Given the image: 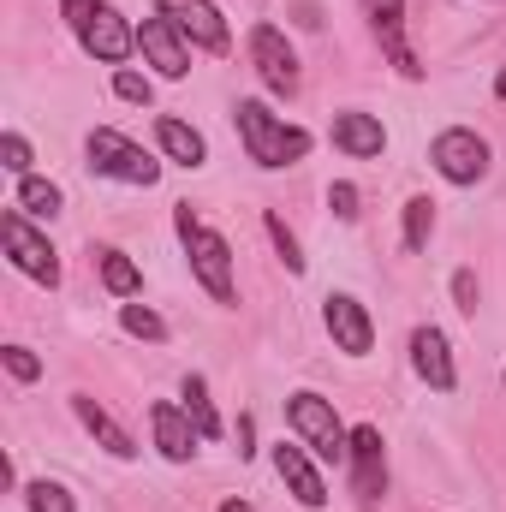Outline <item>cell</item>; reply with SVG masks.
<instances>
[{
	"label": "cell",
	"instance_id": "10",
	"mask_svg": "<svg viewBox=\"0 0 506 512\" xmlns=\"http://www.w3.org/2000/svg\"><path fill=\"white\" fill-rule=\"evenodd\" d=\"M346 465H352V501L358 507H381L387 501V441H381L376 423H358L352 429Z\"/></svg>",
	"mask_w": 506,
	"mask_h": 512
},
{
	"label": "cell",
	"instance_id": "28",
	"mask_svg": "<svg viewBox=\"0 0 506 512\" xmlns=\"http://www.w3.org/2000/svg\"><path fill=\"white\" fill-rule=\"evenodd\" d=\"M30 161H36V155H30V143H24V131H6V137H0V167H6L12 179H30Z\"/></svg>",
	"mask_w": 506,
	"mask_h": 512
},
{
	"label": "cell",
	"instance_id": "9",
	"mask_svg": "<svg viewBox=\"0 0 506 512\" xmlns=\"http://www.w3.org/2000/svg\"><path fill=\"white\" fill-rule=\"evenodd\" d=\"M251 66H256V78H262V90H274V96H298V84H304L298 54H292V42H286L280 24H256L251 30Z\"/></svg>",
	"mask_w": 506,
	"mask_h": 512
},
{
	"label": "cell",
	"instance_id": "4",
	"mask_svg": "<svg viewBox=\"0 0 506 512\" xmlns=\"http://www.w3.org/2000/svg\"><path fill=\"white\" fill-rule=\"evenodd\" d=\"M286 423H292V435H298V441H304L316 459H328V465H346V453H352V429L340 423L334 399H322V393L298 387V393H286Z\"/></svg>",
	"mask_w": 506,
	"mask_h": 512
},
{
	"label": "cell",
	"instance_id": "1",
	"mask_svg": "<svg viewBox=\"0 0 506 512\" xmlns=\"http://www.w3.org/2000/svg\"><path fill=\"white\" fill-rule=\"evenodd\" d=\"M233 126H239V143H245V155H251L256 167H268V173H280V167H298L304 155H310V131L304 126H286L268 102H256L245 96L239 108H233Z\"/></svg>",
	"mask_w": 506,
	"mask_h": 512
},
{
	"label": "cell",
	"instance_id": "30",
	"mask_svg": "<svg viewBox=\"0 0 506 512\" xmlns=\"http://www.w3.org/2000/svg\"><path fill=\"white\" fill-rule=\"evenodd\" d=\"M328 209H334L340 221H358V185H346V179H334V185H328Z\"/></svg>",
	"mask_w": 506,
	"mask_h": 512
},
{
	"label": "cell",
	"instance_id": "14",
	"mask_svg": "<svg viewBox=\"0 0 506 512\" xmlns=\"http://www.w3.org/2000/svg\"><path fill=\"white\" fill-rule=\"evenodd\" d=\"M364 18H370V30L381 36V54L399 66V78H423V60L405 42V0H364Z\"/></svg>",
	"mask_w": 506,
	"mask_h": 512
},
{
	"label": "cell",
	"instance_id": "21",
	"mask_svg": "<svg viewBox=\"0 0 506 512\" xmlns=\"http://www.w3.org/2000/svg\"><path fill=\"white\" fill-rule=\"evenodd\" d=\"M179 399H185L191 423L203 429V441H221V417H215V399H209V382H203V376H185V382H179Z\"/></svg>",
	"mask_w": 506,
	"mask_h": 512
},
{
	"label": "cell",
	"instance_id": "22",
	"mask_svg": "<svg viewBox=\"0 0 506 512\" xmlns=\"http://www.w3.org/2000/svg\"><path fill=\"white\" fill-rule=\"evenodd\" d=\"M96 256H102V286H108L114 298H131V292L143 286V268H137V262H131L126 251H114V245H102Z\"/></svg>",
	"mask_w": 506,
	"mask_h": 512
},
{
	"label": "cell",
	"instance_id": "26",
	"mask_svg": "<svg viewBox=\"0 0 506 512\" xmlns=\"http://www.w3.org/2000/svg\"><path fill=\"white\" fill-rule=\"evenodd\" d=\"M262 227H268V239H274V251H280V262H286V274H304V251H298V239H292V227L268 209L262 215Z\"/></svg>",
	"mask_w": 506,
	"mask_h": 512
},
{
	"label": "cell",
	"instance_id": "27",
	"mask_svg": "<svg viewBox=\"0 0 506 512\" xmlns=\"http://www.w3.org/2000/svg\"><path fill=\"white\" fill-rule=\"evenodd\" d=\"M114 96L131 102V108H149V102H155V84H149L137 66H120V72H114Z\"/></svg>",
	"mask_w": 506,
	"mask_h": 512
},
{
	"label": "cell",
	"instance_id": "6",
	"mask_svg": "<svg viewBox=\"0 0 506 512\" xmlns=\"http://www.w3.org/2000/svg\"><path fill=\"white\" fill-rule=\"evenodd\" d=\"M0 245H6V256H12V268L18 274H30L36 286H60V251L48 245V233H36L30 221H24V209H6L0 215Z\"/></svg>",
	"mask_w": 506,
	"mask_h": 512
},
{
	"label": "cell",
	"instance_id": "16",
	"mask_svg": "<svg viewBox=\"0 0 506 512\" xmlns=\"http://www.w3.org/2000/svg\"><path fill=\"white\" fill-rule=\"evenodd\" d=\"M274 471H280V483L298 495V507H328V483H322V471H316V459H310V447L304 441H280L274 447Z\"/></svg>",
	"mask_w": 506,
	"mask_h": 512
},
{
	"label": "cell",
	"instance_id": "15",
	"mask_svg": "<svg viewBox=\"0 0 506 512\" xmlns=\"http://www.w3.org/2000/svg\"><path fill=\"white\" fill-rule=\"evenodd\" d=\"M411 370L435 387V393H453L459 387V364H453V346H447L441 328H429V322L411 328Z\"/></svg>",
	"mask_w": 506,
	"mask_h": 512
},
{
	"label": "cell",
	"instance_id": "12",
	"mask_svg": "<svg viewBox=\"0 0 506 512\" xmlns=\"http://www.w3.org/2000/svg\"><path fill=\"white\" fill-rule=\"evenodd\" d=\"M149 435H155V453H161L167 465H191V453H197V441H203V429L191 423V411L173 405V399H155V405H149Z\"/></svg>",
	"mask_w": 506,
	"mask_h": 512
},
{
	"label": "cell",
	"instance_id": "25",
	"mask_svg": "<svg viewBox=\"0 0 506 512\" xmlns=\"http://www.w3.org/2000/svg\"><path fill=\"white\" fill-rule=\"evenodd\" d=\"M120 328H126L131 340H149V346H161V340H167V322H161L149 304H126V310H120Z\"/></svg>",
	"mask_w": 506,
	"mask_h": 512
},
{
	"label": "cell",
	"instance_id": "5",
	"mask_svg": "<svg viewBox=\"0 0 506 512\" xmlns=\"http://www.w3.org/2000/svg\"><path fill=\"white\" fill-rule=\"evenodd\" d=\"M84 155H90V173L120 179V185H143V191H149V185L161 179V161H155V155H143L126 131H114V126H96V131H90Z\"/></svg>",
	"mask_w": 506,
	"mask_h": 512
},
{
	"label": "cell",
	"instance_id": "23",
	"mask_svg": "<svg viewBox=\"0 0 506 512\" xmlns=\"http://www.w3.org/2000/svg\"><path fill=\"white\" fill-rule=\"evenodd\" d=\"M429 233H435V203L429 197H411L405 203V251L423 256L429 251Z\"/></svg>",
	"mask_w": 506,
	"mask_h": 512
},
{
	"label": "cell",
	"instance_id": "31",
	"mask_svg": "<svg viewBox=\"0 0 506 512\" xmlns=\"http://www.w3.org/2000/svg\"><path fill=\"white\" fill-rule=\"evenodd\" d=\"M453 298H459V310H465V316H477V274H471V268H459V274H453Z\"/></svg>",
	"mask_w": 506,
	"mask_h": 512
},
{
	"label": "cell",
	"instance_id": "2",
	"mask_svg": "<svg viewBox=\"0 0 506 512\" xmlns=\"http://www.w3.org/2000/svg\"><path fill=\"white\" fill-rule=\"evenodd\" d=\"M173 227H179V245H185V256H191V274H197V286H203L215 304H239V280H233V245H227L215 227H203L191 203H179V209H173Z\"/></svg>",
	"mask_w": 506,
	"mask_h": 512
},
{
	"label": "cell",
	"instance_id": "29",
	"mask_svg": "<svg viewBox=\"0 0 506 512\" xmlns=\"http://www.w3.org/2000/svg\"><path fill=\"white\" fill-rule=\"evenodd\" d=\"M0 364H6V376H12V382H36V376H42V358H36L30 346H6V352H0Z\"/></svg>",
	"mask_w": 506,
	"mask_h": 512
},
{
	"label": "cell",
	"instance_id": "7",
	"mask_svg": "<svg viewBox=\"0 0 506 512\" xmlns=\"http://www.w3.org/2000/svg\"><path fill=\"white\" fill-rule=\"evenodd\" d=\"M429 161H435V173H441L447 185H477V179H489V143H483L471 126L435 131Z\"/></svg>",
	"mask_w": 506,
	"mask_h": 512
},
{
	"label": "cell",
	"instance_id": "33",
	"mask_svg": "<svg viewBox=\"0 0 506 512\" xmlns=\"http://www.w3.org/2000/svg\"><path fill=\"white\" fill-rule=\"evenodd\" d=\"M495 96H501V102H506V66H501V78H495Z\"/></svg>",
	"mask_w": 506,
	"mask_h": 512
},
{
	"label": "cell",
	"instance_id": "20",
	"mask_svg": "<svg viewBox=\"0 0 506 512\" xmlns=\"http://www.w3.org/2000/svg\"><path fill=\"white\" fill-rule=\"evenodd\" d=\"M12 209H24V215H42V221H54L60 209H66V197H60V185L54 179H18V197H12Z\"/></svg>",
	"mask_w": 506,
	"mask_h": 512
},
{
	"label": "cell",
	"instance_id": "24",
	"mask_svg": "<svg viewBox=\"0 0 506 512\" xmlns=\"http://www.w3.org/2000/svg\"><path fill=\"white\" fill-rule=\"evenodd\" d=\"M24 507H30V512H78V501H72V489H66V483L36 477V483H24Z\"/></svg>",
	"mask_w": 506,
	"mask_h": 512
},
{
	"label": "cell",
	"instance_id": "18",
	"mask_svg": "<svg viewBox=\"0 0 506 512\" xmlns=\"http://www.w3.org/2000/svg\"><path fill=\"white\" fill-rule=\"evenodd\" d=\"M334 149L352 161H376L387 149V131H381L376 114H334Z\"/></svg>",
	"mask_w": 506,
	"mask_h": 512
},
{
	"label": "cell",
	"instance_id": "13",
	"mask_svg": "<svg viewBox=\"0 0 506 512\" xmlns=\"http://www.w3.org/2000/svg\"><path fill=\"white\" fill-rule=\"evenodd\" d=\"M137 54H143V60H149L161 78H173V84L191 72V42H185V36H179V30L161 18V12L137 24Z\"/></svg>",
	"mask_w": 506,
	"mask_h": 512
},
{
	"label": "cell",
	"instance_id": "3",
	"mask_svg": "<svg viewBox=\"0 0 506 512\" xmlns=\"http://www.w3.org/2000/svg\"><path fill=\"white\" fill-rule=\"evenodd\" d=\"M60 18L78 36V48L96 54L102 66H126L131 54H137V30L120 18V6H108V0H60Z\"/></svg>",
	"mask_w": 506,
	"mask_h": 512
},
{
	"label": "cell",
	"instance_id": "19",
	"mask_svg": "<svg viewBox=\"0 0 506 512\" xmlns=\"http://www.w3.org/2000/svg\"><path fill=\"white\" fill-rule=\"evenodd\" d=\"M155 143H161V155H167L173 167H203V161H209V137L197 126H185V120H173V114L155 120Z\"/></svg>",
	"mask_w": 506,
	"mask_h": 512
},
{
	"label": "cell",
	"instance_id": "32",
	"mask_svg": "<svg viewBox=\"0 0 506 512\" xmlns=\"http://www.w3.org/2000/svg\"><path fill=\"white\" fill-rule=\"evenodd\" d=\"M221 512H256L251 501H221Z\"/></svg>",
	"mask_w": 506,
	"mask_h": 512
},
{
	"label": "cell",
	"instance_id": "8",
	"mask_svg": "<svg viewBox=\"0 0 506 512\" xmlns=\"http://www.w3.org/2000/svg\"><path fill=\"white\" fill-rule=\"evenodd\" d=\"M155 12H161L191 48H203V54H227V48H233V30H227V18H221L215 0H155Z\"/></svg>",
	"mask_w": 506,
	"mask_h": 512
},
{
	"label": "cell",
	"instance_id": "11",
	"mask_svg": "<svg viewBox=\"0 0 506 512\" xmlns=\"http://www.w3.org/2000/svg\"><path fill=\"white\" fill-rule=\"evenodd\" d=\"M322 328H328V340L346 358H370V346H376V322H370V310L352 292H328L322 298Z\"/></svg>",
	"mask_w": 506,
	"mask_h": 512
},
{
	"label": "cell",
	"instance_id": "17",
	"mask_svg": "<svg viewBox=\"0 0 506 512\" xmlns=\"http://www.w3.org/2000/svg\"><path fill=\"white\" fill-rule=\"evenodd\" d=\"M72 417H78V423H84V429H90V435H96V441L114 453V459H137V441H131L126 429L114 423V411H108L102 399H90V393H72Z\"/></svg>",
	"mask_w": 506,
	"mask_h": 512
}]
</instances>
